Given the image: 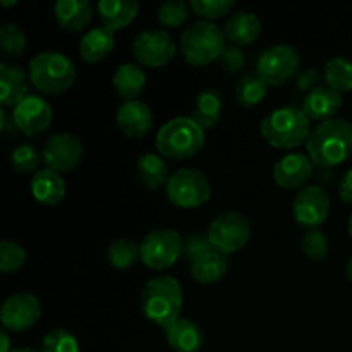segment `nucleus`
<instances>
[{
  "mask_svg": "<svg viewBox=\"0 0 352 352\" xmlns=\"http://www.w3.org/2000/svg\"><path fill=\"white\" fill-rule=\"evenodd\" d=\"M117 126L131 140H141L153 127V112L141 100L124 102L117 110Z\"/></svg>",
  "mask_w": 352,
  "mask_h": 352,
  "instance_id": "f3484780",
  "label": "nucleus"
},
{
  "mask_svg": "<svg viewBox=\"0 0 352 352\" xmlns=\"http://www.w3.org/2000/svg\"><path fill=\"white\" fill-rule=\"evenodd\" d=\"M261 30V21L251 10H239L234 12L232 16L227 19L226 26H223V33H226L227 41L236 47H248V45L254 43L260 38Z\"/></svg>",
  "mask_w": 352,
  "mask_h": 352,
  "instance_id": "6ab92c4d",
  "label": "nucleus"
},
{
  "mask_svg": "<svg viewBox=\"0 0 352 352\" xmlns=\"http://www.w3.org/2000/svg\"><path fill=\"white\" fill-rule=\"evenodd\" d=\"M208 237L213 250L223 254H234L243 250L251 239V222L239 212L217 215L208 227Z\"/></svg>",
  "mask_w": 352,
  "mask_h": 352,
  "instance_id": "9d476101",
  "label": "nucleus"
},
{
  "mask_svg": "<svg viewBox=\"0 0 352 352\" xmlns=\"http://www.w3.org/2000/svg\"><path fill=\"white\" fill-rule=\"evenodd\" d=\"M113 47H116V33L105 26H96L82 34L79 41V54L86 62L95 64L109 57Z\"/></svg>",
  "mask_w": 352,
  "mask_h": 352,
  "instance_id": "a878e982",
  "label": "nucleus"
},
{
  "mask_svg": "<svg viewBox=\"0 0 352 352\" xmlns=\"http://www.w3.org/2000/svg\"><path fill=\"white\" fill-rule=\"evenodd\" d=\"M306 150L316 167L330 168L344 164L352 155V122L332 119L316 124L306 141Z\"/></svg>",
  "mask_w": 352,
  "mask_h": 352,
  "instance_id": "f257e3e1",
  "label": "nucleus"
},
{
  "mask_svg": "<svg viewBox=\"0 0 352 352\" xmlns=\"http://www.w3.org/2000/svg\"><path fill=\"white\" fill-rule=\"evenodd\" d=\"M346 277H347V280H349L352 284V258H351L349 263H347V267H346Z\"/></svg>",
  "mask_w": 352,
  "mask_h": 352,
  "instance_id": "a18cd8bd",
  "label": "nucleus"
},
{
  "mask_svg": "<svg viewBox=\"0 0 352 352\" xmlns=\"http://www.w3.org/2000/svg\"><path fill=\"white\" fill-rule=\"evenodd\" d=\"M136 177L148 189L157 191V189L167 186L170 175H168V168L164 157L160 153L146 151L136 158Z\"/></svg>",
  "mask_w": 352,
  "mask_h": 352,
  "instance_id": "c85d7f7f",
  "label": "nucleus"
},
{
  "mask_svg": "<svg viewBox=\"0 0 352 352\" xmlns=\"http://www.w3.org/2000/svg\"><path fill=\"white\" fill-rule=\"evenodd\" d=\"M323 79L327 86L337 93L352 91V60L344 55L329 58L323 67Z\"/></svg>",
  "mask_w": 352,
  "mask_h": 352,
  "instance_id": "c756f323",
  "label": "nucleus"
},
{
  "mask_svg": "<svg viewBox=\"0 0 352 352\" xmlns=\"http://www.w3.org/2000/svg\"><path fill=\"white\" fill-rule=\"evenodd\" d=\"M168 201L182 210H195L212 198L210 179L198 168H179L165 186Z\"/></svg>",
  "mask_w": 352,
  "mask_h": 352,
  "instance_id": "0eeeda50",
  "label": "nucleus"
},
{
  "mask_svg": "<svg viewBox=\"0 0 352 352\" xmlns=\"http://www.w3.org/2000/svg\"><path fill=\"white\" fill-rule=\"evenodd\" d=\"M318 82H320V74L318 71L313 67L301 69L298 78H296V86H298V89H301V91L311 93L313 89L318 88Z\"/></svg>",
  "mask_w": 352,
  "mask_h": 352,
  "instance_id": "79ce46f5",
  "label": "nucleus"
},
{
  "mask_svg": "<svg viewBox=\"0 0 352 352\" xmlns=\"http://www.w3.org/2000/svg\"><path fill=\"white\" fill-rule=\"evenodd\" d=\"M189 10H191V6L184 0H167L158 7V23L164 28L175 30L188 21Z\"/></svg>",
  "mask_w": 352,
  "mask_h": 352,
  "instance_id": "c9c22d12",
  "label": "nucleus"
},
{
  "mask_svg": "<svg viewBox=\"0 0 352 352\" xmlns=\"http://www.w3.org/2000/svg\"><path fill=\"white\" fill-rule=\"evenodd\" d=\"M28 93V74L21 65L0 64V102L2 105H19Z\"/></svg>",
  "mask_w": 352,
  "mask_h": 352,
  "instance_id": "5701e85b",
  "label": "nucleus"
},
{
  "mask_svg": "<svg viewBox=\"0 0 352 352\" xmlns=\"http://www.w3.org/2000/svg\"><path fill=\"white\" fill-rule=\"evenodd\" d=\"M212 243H210L208 232H191L184 239V251H182V256L191 263L192 260H196L198 256H201L203 253L212 250Z\"/></svg>",
  "mask_w": 352,
  "mask_h": 352,
  "instance_id": "ea45409f",
  "label": "nucleus"
},
{
  "mask_svg": "<svg viewBox=\"0 0 352 352\" xmlns=\"http://www.w3.org/2000/svg\"><path fill=\"white\" fill-rule=\"evenodd\" d=\"M28 38L23 28L14 23H3L0 26V50L3 57L17 58L26 52Z\"/></svg>",
  "mask_w": 352,
  "mask_h": 352,
  "instance_id": "473e14b6",
  "label": "nucleus"
},
{
  "mask_svg": "<svg viewBox=\"0 0 352 352\" xmlns=\"http://www.w3.org/2000/svg\"><path fill=\"white\" fill-rule=\"evenodd\" d=\"M41 162H43V153L34 144H21V146L14 148L10 153V165L19 174L41 170Z\"/></svg>",
  "mask_w": 352,
  "mask_h": 352,
  "instance_id": "72a5a7b5",
  "label": "nucleus"
},
{
  "mask_svg": "<svg viewBox=\"0 0 352 352\" xmlns=\"http://www.w3.org/2000/svg\"><path fill=\"white\" fill-rule=\"evenodd\" d=\"M227 47L226 33L220 26L210 21H196L186 28L179 40V48L192 67H203L212 62L220 60Z\"/></svg>",
  "mask_w": 352,
  "mask_h": 352,
  "instance_id": "39448f33",
  "label": "nucleus"
},
{
  "mask_svg": "<svg viewBox=\"0 0 352 352\" xmlns=\"http://www.w3.org/2000/svg\"><path fill=\"white\" fill-rule=\"evenodd\" d=\"M133 55L141 65L164 67L177 55V43L165 30H144L134 38Z\"/></svg>",
  "mask_w": 352,
  "mask_h": 352,
  "instance_id": "9b49d317",
  "label": "nucleus"
},
{
  "mask_svg": "<svg viewBox=\"0 0 352 352\" xmlns=\"http://www.w3.org/2000/svg\"><path fill=\"white\" fill-rule=\"evenodd\" d=\"M315 174V164L305 153H289L282 157L274 167L275 184L284 189H298L308 184Z\"/></svg>",
  "mask_w": 352,
  "mask_h": 352,
  "instance_id": "dca6fc26",
  "label": "nucleus"
},
{
  "mask_svg": "<svg viewBox=\"0 0 352 352\" xmlns=\"http://www.w3.org/2000/svg\"><path fill=\"white\" fill-rule=\"evenodd\" d=\"M347 230H349V236L352 237V215L349 217V223H347Z\"/></svg>",
  "mask_w": 352,
  "mask_h": 352,
  "instance_id": "09e8293b",
  "label": "nucleus"
},
{
  "mask_svg": "<svg viewBox=\"0 0 352 352\" xmlns=\"http://www.w3.org/2000/svg\"><path fill=\"white\" fill-rule=\"evenodd\" d=\"M332 201L325 189L318 186H306L296 195L292 201V215L294 220L302 227L318 229L329 219Z\"/></svg>",
  "mask_w": 352,
  "mask_h": 352,
  "instance_id": "f8f14e48",
  "label": "nucleus"
},
{
  "mask_svg": "<svg viewBox=\"0 0 352 352\" xmlns=\"http://www.w3.org/2000/svg\"><path fill=\"white\" fill-rule=\"evenodd\" d=\"M40 299L30 292H19L3 301L2 309H0V322L7 332H24L36 325L38 320L41 318Z\"/></svg>",
  "mask_w": 352,
  "mask_h": 352,
  "instance_id": "ddd939ff",
  "label": "nucleus"
},
{
  "mask_svg": "<svg viewBox=\"0 0 352 352\" xmlns=\"http://www.w3.org/2000/svg\"><path fill=\"white\" fill-rule=\"evenodd\" d=\"M112 86L124 102L138 100V96L143 93L144 86H146V74L141 65L133 64V62L120 64L113 72Z\"/></svg>",
  "mask_w": 352,
  "mask_h": 352,
  "instance_id": "cd10ccee",
  "label": "nucleus"
},
{
  "mask_svg": "<svg viewBox=\"0 0 352 352\" xmlns=\"http://www.w3.org/2000/svg\"><path fill=\"white\" fill-rule=\"evenodd\" d=\"M28 260V253L19 243L10 239H3L0 243V272L14 274L21 270Z\"/></svg>",
  "mask_w": 352,
  "mask_h": 352,
  "instance_id": "f704fd0d",
  "label": "nucleus"
},
{
  "mask_svg": "<svg viewBox=\"0 0 352 352\" xmlns=\"http://www.w3.org/2000/svg\"><path fill=\"white\" fill-rule=\"evenodd\" d=\"M220 64L227 72L241 71L246 65V55H244L243 48L236 47V45H227L220 57Z\"/></svg>",
  "mask_w": 352,
  "mask_h": 352,
  "instance_id": "a19ab883",
  "label": "nucleus"
},
{
  "mask_svg": "<svg viewBox=\"0 0 352 352\" xmlns=\"http://www.w3.org/2000/svg\"><path fill=\"white\" fill-rule=\"evenodd\" d=\"M30 81L45 95L65 93L76 81V65L62 52H40L30 60Z\"/></svg>",
  "mask_w": 352,
  "mask_h": 352,
  "instance_id": "423d86ee",
  "label": "nucleus"
},
{
  "mask_svg": "<svg viewBox=\"0 0 352 352\" xmlns=\"http://www.w3.org/2000/svg\"><path fill=\"white\" fill-rule=\"evenodd\" d=\"M155 146L164 158L186 160L205 146V129L192 117H174L158 129Z\"/></svg>",
  "mask_w": 352,
  "mask_h": 352,
  "instance_id": "20e7f679",
  "label": "nucleus"
},
{
  "mask_svg": "<svg viewBox=\"0 0 352 352\" xmlns=\"http://www.w3.org/2000/svg\"><path fill=\"white\" fill-rule=\"evenodd\" d=\"M302 253L311 261H323L330 254V243L325 232L320 229H311L301 239Z\"/></svg>",
  "mask_w": 352,
  "mask_h": 352,
  "instance_id": "e433bc0d",
  "label": "nucleus"
},
{
  "mask_svg": "<svg viewBox=\"0 0 352 352\" xmlns=\"http://www.w3.org/2000/svg\"><path fill=\"white\" fill-rule=\"evenodd\" d=\"M344 105V98L340 93L333 91L329 86H318L308 93L302 103V112L306 113L309 120H318V122H327V120L336 119L337 113L340 112Z\"/></svg>",
  "mask_w": 352,
  "mask_h": 352,
  "instance_id": "a211bd4d",
  "label": "nucleus"
},
{
  "mask_svg": "<svg viewBox=\"0 0 352 352\" xmlns=\"http://www.w3.org/2000/svg\"><path fill=\"white\" fill-rule=\"evenodd\" d=\"M141 311L146 320L162 330L181 318L184 294L179 280L172 275H160L144 284L140 298Z\"/></svg>",
  "mask_w": 352,
  "mask_h": 352,
  "instance_id": "f03ea898",
  "label": "nucleus"
},
{
  "mask_svg": "<svg viewBox=\"0 0 352 352\" xmlns=\"http://www.w3.org/2000/svg\"><path fill=\"white\" fill-rule=\"evenodd\" d=\"M227 270H229L227 254L220 253L213 248L189 263V272H191L192 278L203 285H212L220 282L226 277Z\"/></svg>",
  "mask_w": 352,
  "mask_h": 352,
  "instance_id": "4be33fe9",
  "label": "nucleus"
},
{
  "mask_svg": "<svg viewBox=\"0 0 352 352\" xmlns=\"http://www.w3.org/2000/svg\"><path fill=\"white\" fill-rule=\"evenodd\" d=\"M31 192L43 206H55L64 199L65 181L58 172L45 167L31 179Z\"/></svg>",
  "mask_w": 352,
  "mask_h": 352,
  "instance_id": "b1692460",
  "label": "nucleus"
},
{
  "mask_svg": "<svg viewBox=\"0 0 352 352\" xmlns=\"http://www.w3.org/2000/svg\"><path fill=\"white\" fill-rule=\"evenodd\" d=\"M12 352H36V351L30 349V347H17V349H12Z\"/></svg>",
  "mask_w": 352,
  "mask_h": 352,
  "instance_id": "de8ad7c7",
  "label": "nucleus"
},
{
  "mask_svg": "<svg viewBox=\"0 0 352 352\" xmlns=\"http://www.w3.org/2000/svg\"><path fill=\"white\" fill-rule=\"evenodd\" d=\"M0 352H12L10 349V339H9V333H7V330L3 329L2 332H0Z\"/></svg>",
  "mask_w": 352,
  "mask_h": 352,
  "instance_id": "c03bdc74",
  "label": "nucleus"
},
{
  "mask_svg": "<svg viewBox=\"0 0 352 352\" xmlns=\"http://www.w3.org/2000/svg\"><path fill=\"white\" fill-rule=\"evenodd\" d=\"M103 26L113 33L129 26L140 12V3L136 0H102L96 6Z\"/></svg>",
  "mask_w": 352,
  "mask_h": 352,
  "instance_id": "393cba45",
  "label": "nucleus"
},
{
  "mask_svg": "<svg viewBox=\"0 0 352 352\" xmlns=\"http://www.w3.org/2000/svg\"><path fill=\"white\" fill-rule=\"evenodd\" d=\"M40 352H79V342L69 330L54 329L45 333Z\"/></svg>",
  "mask_w": 352,
  "mask_h": 352,
  "instance_id": "4c0bfd02",
  "label": "nucleus"
},
{
  "mask_svg": "<svg viewBox=\"0 0 352 352\" xmlns=\"http://www.w3.org/2000/svg\"><path fill=\"white\" fill-rule=\"evenodd\" d=\"M0 3H2L3 7H10V6H16L17 0H0Z\"/></svg>",
  "mask_w": 352,
  "mask_h": 352,
  "instance_id": "49530a36",
  "label": "nucleus"
},
{
  "mask_svg": "<svg viewBox=\"0 0 352 352\" xmlns=\"http://www.w3.org/2000/svg\"><path fill=\"white\" fill-rule=\"evenodd\" d=\"M339 196L344 203L352 205V168L344 174V177L339 182Z\"/></svg>",
  "mask_w": 352,
  "mask_h": 352,
  "instance_id": "37998d69",
  "label": "nucleus"
},
{
  "mask_svg": "<svg viewBox=\"0 0 352 352\" xmlns=\"http://www.w3.org/2000/svg\"><path fill=\"white\" fill-rule=\"evenodd\" d=\"M12 117L19 133L31 138L45 133L52 126L54 112L43 96L28 95L19 105L14 107Z\"/></svg>",
  "mask_w": 352,
  "mask_h": 352,
  "instance_id": "2eb2a0df",
  "label": "nucleus"
},
{
  "mask_svg": "<svg viewBox=\"0 0 352 352\" xmlns=\"http://www.w3.org/2000/svg\"><path fill=\"white\" fill-rule=\"evenodd\" d=\"M301 71V55L291 45H274L260 52L256 58V74L268 86H280Z\"/></svg>",
  "mask_w": 352,
  "mask_h": 352,
  "instance_id": "1a4fd4ad",
  "label": "nucleus"
},
{
  "mask_svg": "<svg viewBox=\"0 0 352 352\" xmlns=\"http://www.w3.org/2000/svg\"><path fill=\"white\" fill-rule=\"evenodd\" d=\"M54 14L62 30L81 33L93 19V3L89 0H58L54 6Z\"/></svg>",
  "mask_w": 352,
  "mask_h": 352,
  "instance_id": "aec40b11",
  "label": "nucleus"
},
{
  "mask_svg": "<svg viewBox=\"0 0 352 352\" xmlns=\"http://www.w3.org/2000/svg\"><path fill=\"white\" fill-rule=\"evenodd\" d=\"M41 153L45 167L62 174L78 167L85 155V146L76 134L57 133L48 138Z\"/></svg>",
  "mask_w": 352,
  "mask_h": 352,
  "instance_id": "4468645a",
  "label": "nucleus"
},
{
  "mask_svg": "<svg viewBox=\"0 0 352 352\" xmlns=\"http://www.w3.org/2000/svg\"><path fill=\"white\" fill-rule=\"evenodd\" d=\"M223 100L222 93L215 88H206L196 95L192 102L191 117L203 127V129H213L222 119Z\"/></svg>",
  "mask_w": 352,
  "mask_h": 352,
  "instance_id": "bb28decb",
  "label": "nucleus"
},
{
  "mask_svg": "<svg viewBox=\"0 0 352 352\" xmlns=\"http://www.w3.org/2000/svg\"><path fill=\"white\" fill-rule=\"evenodd\" d=\"M268 93V85L256 74V72H250L244 74L239 79L236 86V100L243 109H256L261 105Z\"/></svg>",
  "mask_w": 352,
  "mask_h": 352,
  "instance_id": "7c9ffc66",
  "label": "nucleus"
},
{
  "mask_svg": "<svg viewBox=\"0 0 352 352\" xmlns=\"http://www.w3.org/2000/svg\"><path fill=\"white\" fill-rule=\"evenodd\" d=\"M141 261L151 270H167L182 256L184 239L174 229H155L140 244Z\"/></svg>",
  "mask_w": 352,
  "mask_h": 352,
  "instance_id": "6e6552de",
  "label": "nucleus"
},
{
  "mask_svg": "<svg viewBox=\"0 0 352 352\" xmlns=\"http://www.w3.org/2000/svg\"><path fill=\"white\" fill-rule=\"evenodd\" d=\"M107 261L117 270H126L141 261V251L134 241L116 239L107 248Z\"/></svg>",
  "mask_w": 352,
  "mask_h": 352,
  "instance_id": "2f4dec72",
  "label": "nucleus"
},
{
  "mask_svg": "<svg viewBox=\"0 0 352 352\" xmlns=\"http://www.w3.org/2000/svg\"><path fill=\"white\" fill-rule=\"evenodd\" d=\"M260 133L270 146L277 150H294L306 144L311 126L302 109L280 107L275 109L260 122Z\"/></svg>",
  "mask_w": 352,
  "mask_h": 352,
  "instance_id": "7ed1b4c3",
  "label": "nucleus"
},
{
  "mask_svg": "<svg viewBox=\"0 0 352 352\" xmlns=\"http://www.w3.org/2000/svg\"><path fill=\"white\" fill-rule=\"evenodd\" d=\"M189 6L196 16L201 17V21L213 23V19L230 14V10L236 7V2L234 0H191Z\"/></svg>",
  "mask_w": 352,
  "mask_h": 352,
  "instance_id": "58836bf2",
  "label": "nucleus"
},
{
  "mask_svg": "<svg viewBox=\"0 0 352 352\" xmlns=\"http://www.w3.org/2000/svg\"><path fill=\"white\" fill-rule=\"evenodd\" d=\"M164 336L170 349L175 352H198L205 344V333L199 329L198 323L188 318H179L167 329H164Z\"/></svg>",
  "mask_w": 352,
  "mask_h": 352,
  "instance_id": "412c9836",
  "label": "nucleus"
}]
</instances>
